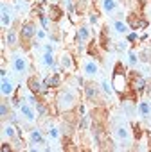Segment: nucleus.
Here are the masks:
<instances>
[{
    "label": "nucleus",
    "instance_id": "39448f33",
    "mask_svg": "<svg viewBox=\"0 0 151 152\" xmlns=\"http://www.w3.org/2000/svg\"><path fill=\"white\" fill-rule=\"evenodd\" d=\"M11 11L7 9V6H2V24H4V27H7V25H11Z\"/></svg>",
    "mask_w": 151,
    "mask_h": 152
},
{
    "label": "nucleus",
    "instance_id": "4be33fe9",
    "mask_svg": "<svg viewBox=\"0 0 151 152\" xmlns=\"http://www.w3.org/2000/svg\"><path fill=\"white\" fill-rule=\"evenodd\" d=\"M6 134H7L9 138H13V136H14V129H13L11 125H7V127H6Z\"/></svg>",
    "mask_w": 151,
    "mask_h": 152
},
{
    "label": "nucleus",
    "instance_id": "0eeeda50",
    "mask_svg": "<svg viewBox=\"0 0 151 152\" xmlns=\"http://www.w3.org/2000/svg\"><path fill=\"white\" fill-rule=\"evenodd\" d=\"M58 84H59V75L54 74V75H51V77L45 81V84H43V86H45V88H56Z\"/></svg>",
    "mask_w": 151,
    "mask_h": 152
},
{
    "label": "nucleus",
    "instance_id": "5701e85b",
    "mask_svg": "<svg viewBox=\"0 0 151 152\" xmlns=\"http://www.w3.org/2000/svg\"><path fill=\"white\" fill-rule=\"evenodd\" d=\"M117 134H119L121 138H128V131H126L124 127H121V129H119V133H117Z\"/></svg>",
    "mask_w": 151,
    "mask_h": 152
},
{
    "label": "nucleus",
    "instance_id": "bb28decb",
    "mask_svg": "<svg viewBox=\"0 0 151 152\" xmlns=\"http://www.w3.org/2000/svg\"><path fill=\"white\" fill-rule=\"evenodd\" d=\"M36 107H38V113H40V115H45V107H43V106H41L40 102L36 104Z\"/></svg>",
    "mask_w": 151,
    "mask_h": 152
},
{
    "label": "nucleus",
    "instance_id": "2eb2a0df",
    "mask_svg": "<svg viewBox=\"0 0 151 152\" xmlns=\"http://www.w3.org/2000/svg\"><path fill=\"white\" fill-rule=\"evenodd\" d=\"M113 27H115V31H117V32H126V31H128V25L124 24V21H115Z\"/></svg>",
    "mask_w": 151,
    "mask_h": 152
},
{
    "label": "nucleus",
    "instance_id": "412c9836",
    "mask_svg": "<svg viewBox=\"0 0 151 152\" xmlns=\"http://www.w3.org/2000/svg\"><path fill=\"white\" fill-rule=\"evenodd\" d=\"M14 41H16V34H14L13 31H9V34H7V43H9V45H14Z\"/></svg>",
    "mask_w": 151,
    "mask_h": 152
},
{
    "label": "nucleus",
    "instance_id": "ddd939ff",
    "mask_svg": "<svg viewBox=\"0 0 151 152\" xmlns=\"http://www.w3.org/2000/svg\"><path fill=\"white\" fill-rule=\"evenodd\" d=\"M43 63H45L47 66H52V68H54V57H52V52H47L45 56H43Z\"/></svg>",
    "mask_w": 151,
    "mask_h": 152
},
{
    "label": "nucleus",
    "instance_id": "6e6552de",
    "mask_svg": "<svg viewBox=\"0 0 151 152\" xmlns=\"http://www.w3.org/2000/svg\"><path fill=\"white\" fill-rule=\"evenodd\" d=\"M85 72L88 74V75H95L97 74V64L94 61H86L85 63Z\"/></svg>",
    "mask_w": 151,
    "mask_h": 152
},
{
    "label": "nucleus",
    "instance_id": "f3484780",
    "mask_svg": "<svg viewBox=\"0 0 151 152\" xmlns=\"http://www.w3.org/2000/svg\"><path fill=\"white\" fill-rule=\"evenodd\" d=\"M129 21H131V27H133V29H139V27H146V21H144V20H135V18H131Z\"/></svg>",
    "mask_w": 151,
    "mask_h": 152
},
{
    "label": "nucleus",
    "instance_id": "393cba45",
    "mask_svg": "<svg viewBox=\"0 0 151 152\" xmlns=\"http://www.w3.org/2000/svg\"><path fill=\"white\" fill-rule=\"evenodd\" d=\"M49 134H51V138H58V129L51 127V131H49Z\"/></svg>",
    "mask_w": 151,
    "mask_h": 152
},
{
    "label": "nucleus",
    "instance_id": "f03ea898",
    "mask_svg": "<svg viewBox=\"0 0 151 152\" xmlns=\"http://www.w3.org/2000/svg\"><path fill=\"white\" fill-rule=\"evenodd\" d=\"M29 88H31L34 93H45V91H47L45 86H43L40 81H36V79H29Z\"/></svg>",
    "mask_w": 151,
    "mask_h": 152
},
{
    "label": "nucleus",
    "instance_id": "a878e982",
    "mask_svg": "<svg viewBox=\"0 0 151 152\" xmlns=\"http://www.w3.org/2000/svg\"><path fill=\"white\" fill-rule=\"evenodd\" d=\"M103 88H104V91H106V93H112V88H110V84H108L106 81L103 82Z\"/></svg>",
    "mask_w": 151,
    "mask_h": 152
},
{
    "label": "nucleus",
    "instance_id": "dca6fc26",
    "mask_svg": "<svg viewBox=\"0 0 151 152\" xmlns=\"http://www.w3.org/2000/svg\"><path fill=\"white\" fill-rule=\"evenodd\" d=\"M103 7H104V11H113L115 9V0H104Z\"/></svg>",
    "mask_w": 151,
    "mask_h": 152
},
{
    "label": "nucleus",
    "instance_id": "a211bd4d",
    "mask_svg": "<svg viewBox=\"0 0 151 152\" xmlns=\"http://www.w3.org/2000/svg\"><path fill=\"white\" fill-rule=\"evenodd\" d=\"M77 36H79V39H86V38H88V29H86V27H81L79 32H77Z\"/></svg>",
    "mask_w": 151,
    "mask_h": 152
},
{
    "label": "nucleus",
    "instance_id": "4468645a",
    "mask_svg": "<svg viewBox=\"0 0 151 152\" xmlns=\"http://www.w3.org/2000/svg\"><path fill=\"white\" fill-rule=\"evenodd\" d=\"M31 138H33V143H41L43 145V138H41V133L40 131H33Z\"/></svg>",
    "mask_w": 151,
    "mask_h": 152
},
{
    "label": "nucleus",
    "instance_id": "423d86ee",
    "mask_svg": "<svg viewBox=\"0 0 151 152\" xmlns=\"http://www.w3.org/2000/svg\"><path fill=\"white\" fill-rule=\"evenodd\" d=\"M2 93L4 95H11L13 93V82L7 81V77H2Z\"/></svg>",
    "mask_w": 151,
    "mask_h": 152
},
{
    "label": "nucleus",
    "instance_id": "9d476101",
    "mask_svg": "<svg viewBox=\"0 0 151 152\" xmlns=\"http://www.w3.org/2000/svg\"><path fill=\"white\" fill-rule=\"evenodd\" d=\"M22 115L25 116L27 122H33L34 120V113H33V109H31L29 106H22Z\"/></svg>",
    "mask_w": 151,
    "mask_h": 152
},
{
    "label": "nucleus",
    "instance_id": "7ed1b4c3",
    "mask_svg": "<svg viewBox=\"0 0 151 152\" xmlns=\"http://www.w3.org/2000/svg\"><path fill=\"white\" fill-rule=\"evenodd\" d=\"M22 39H29L34 36V25L33 24H25V25H22Z\"/></svg>",
    "mask_w": 151,
    "mask_h": 152
},
{
    "label": "nucleus",
    "instance_id": "b1692460",
    "mask_svg": "<svg viewBox=\"0 0 151 152\" xmlns=\"http://www.w3.org/2000/svg\"><path fill=\"white\" fill-rule=\"evenodd\" d=\"M0 115H2V116H7V106H6V104L0 106Z\"/></svg>",
    "mask_w": 151,
    "mask_h": 152
},
{
    "label": "nucleus",
    "instance_id": "20e7f679",
    "mask_svg": "<svg viewBox=\"0 0 151 152\" xmlns=\"http://www.w3.org/2000/svg\"><path fill=\"white\" fill-rule=\"evenodd\" d=\"M13 64H14V70L16 72H25V68H27V63H25V59L22 56H16L14 61H13Z\"/></svg>",
    "mask_w": 151,
    "mask_h": 152
},
{
    "label": "nucleus",
    "instance_id": "f257e3e1",
    "mask_svg": "<svg viewBox=\"0 0 151 152\" xmlns=\"http://www.w3.org/2000/svg\"><path fill=\"white\" fill-rule=\"evenodd\" d=\"M74 102H76L74 91H61L59 97H58V104H59L61 109H70V107L74 106Z\"/></svg>",
    "mask_w": 151,
    "mask_h": 152
},
{
    "label": "nucleus",
    "instance_id": "1a4fd4ad",
    "mask_svg": "<svg viewBox=\"0 0 151 152\" xmlns=\"http://www.w3.org/2000/svg\"><path fill=\"white\" fill-rule=\"evenodd\" d=\"M131 86H133V90H137V91H142V90L146 88V81H144L142 77H139V75H137V77L133 79V84H131Z\"/></svg>",
    "mask_w": 151,
    "mask_h": 152
},
{
    "label": "nucleus",
    "instance_id": "cd10ccee",
    "mask_svg": "<svg viewBox=\"0 0 151 152\" xmlns=\"http://www.w3.org/2000/svg\"><path fill=\"white\" fill-rule=\"evenodd\" d=\"M129 63H131V64H135V63H137V56H135L133 52L129 54Z\"/></svg>",
    "mask_w": 151,
    "mask_h": 152
},
{
    "label": "nucleus",
    "instance_id": "7c9ffc66",
    "mask_svg": "<svg viewBox=\"0 0 151 152\" xmlns=\"http://www.w3.org/2000/svg\"><path fill=\"white\" fill-rule=\"evenodd\" d=\"M90 21H92V24H95V21H97V14H92L90 16Z\"/></svg>",
    "mask_w": 151,
    "mask_h": 152
},
{
    "label": "nucleus",
    "instance_id": "f8f14e48",
    "mask_svg": "<svg viewBox=\"0 0 151 152\" xmlns=\"http://www.w3.org/2000/svg\"><path fill=\"white\" fill-rule=\"evenodd\" d=\"M61 64H63V68H70L72 66V57L69 54H63L61 56Z\"/></svg>",
    "mask_w": 151,
    "mask_h": 152
},
{
    "label": "nucleus",
    "instance_id": "6ab92c4d",
    "mask_svg": "<svg viewBox=\"0 0 151 152\" xmlns=\"http://www.w3.org/2000/svg\"><path fill=\"white\" fill-rule=\"evenodd\" d=\"M140 113H142V116H147V115H149V106H147L146 102L140 104Z\"/></svg>",
    "mask_w": 151,
    "mask_h": 152
},
{
    "label": "nucleus",
    "instance_id": "aec40b11",
    "mask_svg": "<svg viewBox=\"0 0 151 152\" xmlns=\"http://www.w3.org/2000/svg\"><path fill=\"white\" fill-rule=\"evenodd\" d=\"M59 14H61V13H59V9H58V7H51V18H52V20H58V18H59Z\"/></svg>",
    "mask_w": 151,
    "mask_h": 152
},
{
    "label": "nucleus",
    "instance_id": "c756f323",
    "mask_svg": "<svg viewBox=\"0 0 151 152\" xmlns=\"http://www.w3.org/2000/svg\"><path fill=\"white\" fill-rule=\"evenodd\" d=\"M128 39H129V41H135V39H137V34H129Z\"/></svg>",
    "mask_w": 151,
    "mask_h": 152
},
{
    "label": "nucleus",
    "instance_id": "9b49d317",
    "mask_svg": "<svg viewBox=\"0 0 151 152\" xmlns=\"http://www.w3.org/2000/svg\"><path fill=\"white\" fill-rule=\"evenodd\" d=\"M85 91H86V97H88L90 100L97 97V88H95V86H92V84H90V86H86V88H85Z\"/></svg>",
    "mask_w": 151,
    "mask_h": 152
},
{
    "label": "nucleus",
    "instance_id": "c85d7f7f",
    "mask_svg": "<svg viewBox=\"0 0 151 152\" xmlns=\"http://www.w3.org/2000/svg\"><path fill=\"white\" fill-rule=\"evenodd\" d=\"M40 20H41V24H43V25H47V24H49V20H47L45 16H40Z\"/></svg>",
    "mask_w": 151,
    "mask_h": 152
}]
</instances>
